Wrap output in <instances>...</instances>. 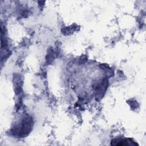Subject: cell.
<instances>
[{
  "label": "cell",
  "mask_w": 146,
  "mask_h": 146,
  "mask_svg": "<svg viewBox=\"0 0 146 146\" xmlns=\"http://www.w3.org/2000/svg\"><path fill=\"white\" fill-rule=\"evenodd\" d=\"M108 85V80L107 77L104 78L101 82L98 83L95 87V98L97 100H100L103 96L107 86Z\"/></svg>",
  "instance_id": "6da1fadb"
},
{
  "label": "cell",
  "mask_w": 146,
  "mask_h": 146,
  "mask_svg": "<svg viewBox=\"0 0 146 146\" xmlns=\"http://www.w3.org/2000/svg\"><path fill=\"white\" fill-rule=\"evenodd\" d=\"M136 144L129 139H116L111 142V145H132Z\"/></svg>",
  "instance_id": "7a4b0ae2"
},
{
  "label": "cell",
  "mask_w": 146,
  "mask_h": 146,
  "mask_svg": "<svg viewBox=\"0 0 146 146\" xmlns=\"http://www.w3.org/2000/svg\"><path fill=\"white\" fill-rule=\"evenodd\" d=\"M54 51L52 49H51L50 50H48L47 54V56H46V60L47 62H49L51 63V62L52 60H54Z\"/></svg>",
  "instance_id": "3957f363"
}]
</instances>
